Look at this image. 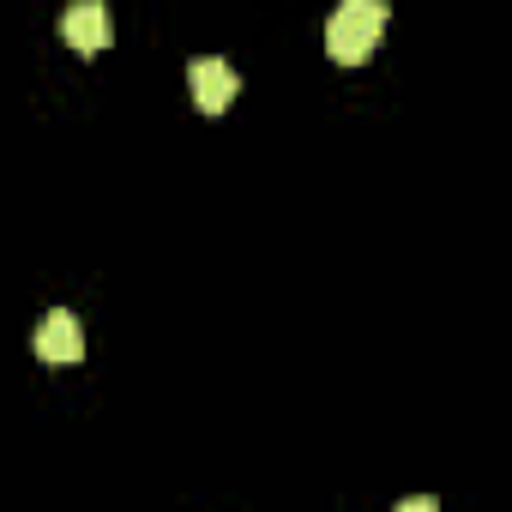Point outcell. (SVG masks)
I'll list each match as a JSON object with an SVG mask.
<instances>
[{
    "mask_svg": "<svg viewBox=\"0 0 512 512\" xmlns=\"http://www.w3.org/2000/svg\"><path fill=\"white\" fill-rule=\"evenodd\" d=\"M386 37V0H338V13L326 19V55L338 67H362Z\"/></svg>",
    "mask_w": 512,
    "mask_h": 512,
    "instance_id": "cell-1",
    "label": "cell"
},
{
    "mask_svg": "<svg viewBox=\"0 0 512 512\" xmlns=\"http://www.w3.org/2000/svg\"><path fill=\"white\" fill-rule=\"evenodd\" d=\"M31 350L49 362V368H67V362H79L85 356V326H79V314H67V308H55L43 326H37V338H31Z\"/></svg>",
    "mask_w": 512,
    "mask_h": 512,
    "instance_id": "cell-2",
    "label": "cell"
},
{
    "mask_svg": "<svg viewBox=\"0 0 512 512\" xmlns=\"http://www.w3.org/2000/svg\"><path fill=\"white\" fill-rule=\"evenodd\" d=\"M187 85H193V103H199L205 115H223V109L235 103V91H241L235 67H229V61H217V55L193 61V67H187Z\"/></svg>",
    "mask_w": 512,
    "mask_h": 512,
    "instance_id": "cell-3",
    "label": "cell"
},
{
    "mask_svg": "<svg viewBox=\"0 0 512 512\" xmlns=\"http://www.w3.org/2000/svg\"><path fill=\"white\" fill-rule=\"evenodd\" d=\"M61 37L79 49V55H97V49H109V7H97V0H73V7L61 13Z\"/></svg>",
    "mask_w": 512,
    "mask_h": 512,
    "instance_id": "cell-4",
    "label": "cell"
}]
</instances>
